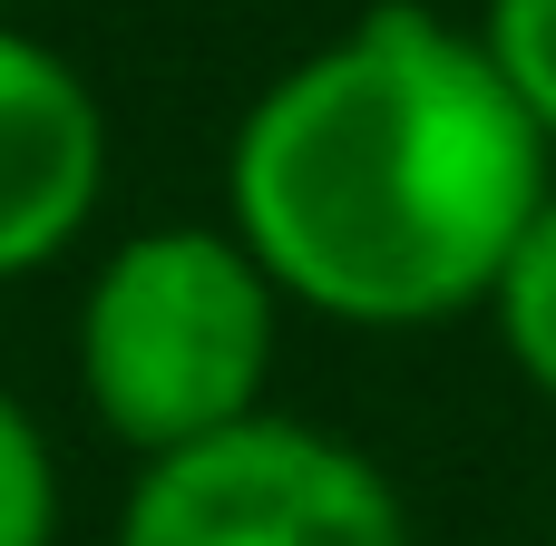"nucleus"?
Returning a JSON list of instances; mask_svg holds the SVG:
<instances>
[{"label": "nucleus", "instance_id": "nucleus-2", "mask_svg": "<svg viewBox=\"0 0 556 546\" xmlns=\"http://www.w3.org/2000/svg\"><path fill=\"white\" fill-rule=\"evenodd\" d=\"M283 293L235 225H147L88 264L68 361L98 430L147 469L274 410Z\"/></svg>", "mask_w": 556, "mask_h": 546}, {"label": "nucleus", "instance_id": "nucleus-7", "mask_svg": "<svg viewBox=\"0 0 556 546\" xmlns=\"http://www.w3.org/2000/svg\"><path fill=\"white\" fill-rule=\"evenodd\" d=\"M479 49L508 78V98L528 107V127L556 147V0H489L479 10Z\"/></svg>", "mask_w": 556, "mask_h": 546}, {"label": "nucleus", "instance_id": "nucleus-6", "mask_svg": "<svg viewBox=\"0 0 556 546\" xmlns=\"http://www.w3.org/2000/svg\"><path fill=\"white\" fill-rule=\"evenodd\" d=\"M0 546H59V449L20 391H0Z\"/></svg>", "mask_w": 556, "mask_h": 546}, {"label": "nucleus", "instance_id": "nucleus-4", "mask_svg": "<svg viewBox=\"0 0 556 546\" xmlns=\"http://www.w3.org/2000/svg\"><path fill=\"white\" fill-rule=\"evenodd\" d=\"M108 195V107L29 29H0V283L49 274Z\"/></svg>", "mask_w": 556, "mask_h": 546}, {"label": "nucleus", "instance_id": "nucleus-1", "mask_svg": "<svg viewBox=\"0 0 556 546\" xmlns=\"http://www.w3.org/2000/svg\"><path fill=\"white\" fill-rule=\"evenodd\" d=\"M547 156L479 29L430 0H371L235 117L225 225L293 313L440 332L489 313L518 234L556 195Z\"/></svg>", "mask_w": 556, "mask_h": 546}, {"label": "nucleus", "instance_id": "nucleus-3", "mask_svg": "<svg viewBox=\"0 0 556 546\" xmlns=\"http://www.w3.org/2000/svg\"><path fill=\"white\" fill-rule=\"evenodd\" d=\"M108 546H410V508L371 449L264 410L205 449L147 459Z\"/></svg>", "mask_w": 556, "mask_h": 546}, {"label": "nucleus", "instance_id": "nucleus-5", "mask_svg": "<svg viewBox=\"0 0 556 546\" xmlns=\"http://www.w3.org/2000/svg\"><path fill=\"white\" fill-rule=\"evenodd\" d=\"M489 322H498L508 371H518V381L556 410V195L538 205V225L518 234V254H508L498 293H489Z\"/></svg>", "mask_w": 556, "mask_h": 546}]
</instances>
